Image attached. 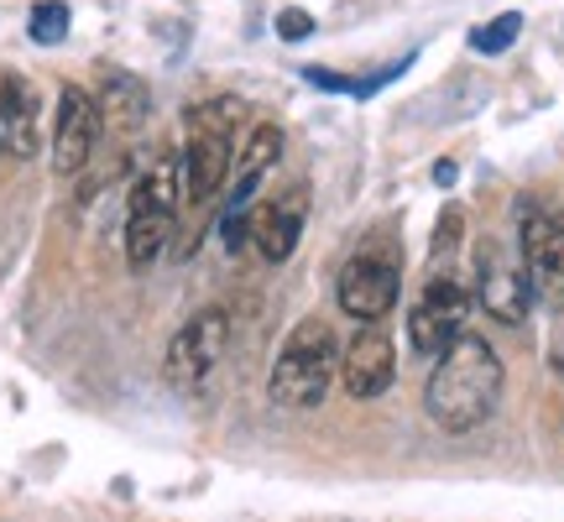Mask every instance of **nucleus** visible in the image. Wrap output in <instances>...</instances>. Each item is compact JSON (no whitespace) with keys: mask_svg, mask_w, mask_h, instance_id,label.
<instances>
[{"mask_svg":"<svg viewBox=\"0 0 564 522\" xmlns=\"http://www.w3.org/2000/svg\"><path fill=\"white\" fill-rule=\"evenodd\" d=\"M497 402H502V361L481 335H460L434 356V371L423 382V407L434 428L470 434L497 413Z\"/></svg>","mask_w":564,"mask_h":522,"instance_id":"obj_1","label":"nucleus"},{"mask_svg":"<svg viewBox=\"0 0 564 522\" xmlns=\"http://www.w3.org/2000/svg\"><path fill=\"white\" fill-rule=\"evenodd\" d=\"M335 371H340V345H335V329L324 319H303L293 324V335L282 340L278 350V366H272V377H267V398L278 402V407H319L329 382H335Z\"/></svg>","mask_w":564,"mask_h":522,"instance_id":"obj_2","label":"nucleus"},{"mask_svg":"<svg viewBox=\"0 0 564 522\" xmlns=\"http://www.w3.org/2000/svg\"><path fill=\"white\" fill-rule=\"evenodd\" d=\"M518 246L533 298L544 308H564V220L539 204H518Z\"/></svg>","mask_w":564,"mask_h":522,"instance_id":"obj_3","label":"nucleus"},{"mask_svg":"<svg viewBox=\"0 0 564 522\" xmlns=\"http://www.w3.org/2000/svg\"><path fill=\"white\" fill-rule=\"evenodd\" d=\"M465 314H470V287L460 278H449V272H434V278L423 282L413 314H408L413 350L419 356H440L444 345L465 335Z\"/></svg>","mask_w":564,"mask_h":522,"instance_id":"obj_4","label":"nucleus"},{"mask_svg":"<svg viewBox=\"0 0 564 522\" xmlns=\"http://www.w3.org/2000/svg\"><path fill=\"white\" fill-rule=\"evenodd\" d=\"M225 345H230V314L225 308H199L167 345V382L183 387V392L204 387L215 377V366L225 361Z\"/></svg>","mask_w":564,"mask_h":522,"instance_id":"obj_5","label":"nucleus"},{"mask_svg":"<svg viewBox=\"0 0 564 522\" xmlns=\"http://www.w3.org/2000/svg\"><path fill=\"white\" fill-rule=\"evenodd\" d=\"M345 382V392L356 402H371L382 398L387 387H392V377H398V345H392V335H387L382 324H361L356 335H350V345L340 350V371H335Z\"/></svg>","mask_w":564,"mask_h":522,"instance_id":"obj_6","label":"nucleus"},{"mask_svg":"<svg viewBox=\"0 0 564 522\" xmlns=\"http://www.w3.org/2000/svg\"><path fill=\"white\" fill-rule=\"evenodd\" d=\"M100 105L95 95H84V89H63L58 95V116H53V167H58L63 178H74L89 167L95 157V141H100Z\"/></svg>","mask_w":564,"mask_h":522,"instance_id":"obj_7","label":"nucleus"},{"mask_svg":"<svg viewBox=\"0 0 564 522\" xmlns=\"http://www.w3.org/2000/svg\"><path fill=\"white\" fill-rule=\"evenodd\" d=\"M340 314L356 324H377L398 308V267L382 257H356L335 282Z\"/></svg>","mask_w":564,"mask_h":522,"instance_id":"obj_8","label":"nucleus"},{"mask_svg":"<svg viewBox=\"0 0 564 522\" xmlns=\"http://www.w3.org/2000/svg\"><path fill=\"white\" fill-rule=\"evenodd\" d=\"M303 220H308V188H288L278 199H267L262 209H251V246L267 261H288L303 241Z\"/></svg>","mask_w":564,"mask_h":522,"instance_id":"obj_9","label":"nucleus"},{"mask_svg":"<svg viewBox=\"0 0 564 522\" xmlns=\"http://www.w3.org/2000/svg\"><path fill=\"white\" fill-rule=\"evenodd\" d=\"M230 178V137L220 131H188V146L178 157V183L188 204H209Z\"/></svg>","mask_w":564,"mask_h":522,"instance_id":"obj_10","label":"nucleus"},{"mask_svg":"<svg viewBox=\"0 0 564 522\" xmlns=\"http://www.w3.org/2000/svg\"><path fill=\"white\" fill-rule=\"evenodd\" d=\"M476 303L497 324H523L528 308H533V287H528V272L518 261L486 251L481 257V287H476Z\"/></svg>","mask_w":564,"mask_h":522,"instance_id":"obj_11","label":"nucleus"},{"mask_svg":"<svg viewBox=\"0 0 564 522\" xmlns=\"http://www.w3.org/2000/svg\"><path fill=\"white\" fill-rule=\"evenodd\" d=\"M37 89L21 74H0V152L11 157H37Z\"/></svg>","mask_w":564,"mask_h":522,"instance_id":"obj_12","label":"nucleus"},{"mask_svg":"<svg viewBox=\"0 0 564 522\" xmlns=\"http://www.w3.org/2000/svg\"><path fill=\"white\" fill-rule=\"evenodd\" d=\"M167 241H173V209L131 199V209H126V261L137 272H147L167 251Z\"/></svg>","mask_w":564,"mask_h":522,"instance_id":"obj_13","label":"nucleus"},{"mask_svg":"<svg viewBox=\"0 0 564 522\" xmlns=\"http://www.w3.org/2000/svg\"><path fill=\"white\" fill-rule=\"evenodd\" d=\"M100 121H110L116 131H141L147 126V110H152V95L137 74H110L100 89Z\"/></svg>","mask_w":564,"mask_h":522,"instance_id":"obj_14","label":"nucleus"},{"mask_svg":"<svg viewBox=\"0 0 564 522\" xmlns=\"http://www.w3.org/2000/svg\"><path fill=\"white\" fill-rule=\"evenodd\" d=\"M241 116H246V105L236 95H220V100H204L188 110V131H220V137H230Z\"/></svg>","mask_w":564,"mask_h":522,"instance_id":"obj_15","label":"nucleus"},{"mask_svg":"<svg viewBox=\"0 0 564 522\" xmlns=\"http://www.w3.org/2000/svg\"><path fill=\"white\" fill-rule=\"evenodd\" d=\"M68 6L63 0H37L32 6V21H26V32H32V42H42V47H53V42L68 37Z\"/></svg>","mask_w":564,"mask_h":522,"instance_id":"obj_16","label":"nucleus"},{"mask_svg":"<svg viewBox=\"0 0 564 522\" xmlns=\"http://www.w3.org/2000/svg\"><path fill=\"white\" fill-rule=\"evenodd\" d=\"M518 32H523V17H518V11H502L497 21H486V26L470 32V47H476V53H507V47L518 42Z\"/></svg>","mask_w":564,"mask_h":522,"instance_id":"obj_17","label":"nucleus"},{"mask_svg":"<svg viewBox=\"0 0 564 522\" xmlns=\"http://www.w3.org/2000/svg\"><path fill=\"white\" fill-rule=\"evenodd\" d=\"M460 230H465V215L455 209V204H449V209L440 215V225H434V267L460 251Z\"/></svg>","mask_w":564,"mask_h":522,"instance_id":"obj_18","label":"nucleus"},{"mask_svg":"<svg viewBox=\"0 0 564 522\" xmlns=\"http://www.w3.org/2000/svg\"><path fill=\"white\" fill-rule=\"evenodd\" d=\"M308 32H314V17H308L303 6H282L278 11V37L282 42H303Z\"/></svg>","mask_w":564,"mask_h":522,"instance_id":"obj_19","label":"nucleus"},{"mask_svg":"<svg viewBox=\"0 0 564 522\" xmlns=\"http://www.w3.org/2000/svg\"><path fill=\"white\" fill-rule=\"evenodd\" d=\"M455 178H460V167H455V162H440V167H434V183H440V188H449Z\"/></svg>","mask_w":564,"mask_h":522,"instance_id":"obj_20","label":"nucleus"}]
</instances>
